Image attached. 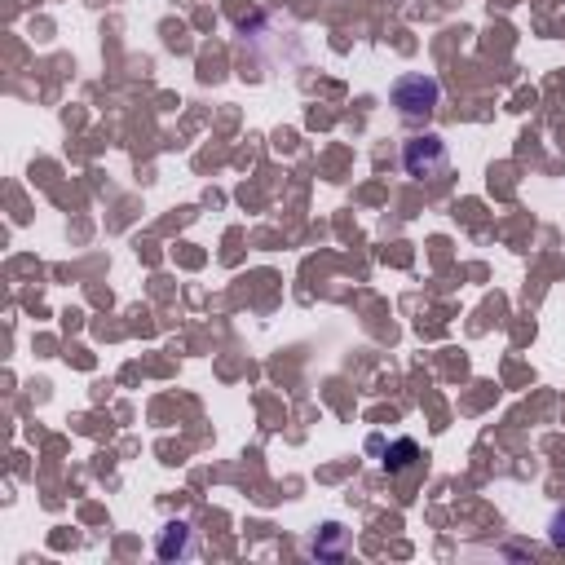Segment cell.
I'll list each match as a JSON object with an SVG mask.
<instances>
[{"instance_id":"1","label":"cell","mask_w":565,"mask_h":565,"mask_svg":"<svg viewBox=\"0 0 565 565\" xmlns=\"http://www.w3.org/2000/svg\"><path fill=\"white\" fill-rule=\"evenodd\" d=\"M389 102L398 106L402 120H429L437 111V102H442V84L433 76H424V71H415V76H398L389 89Z\"/></svg>"},{"instance_id":"6","label":"cell","mask_w":565,"mask_h":565,"mask_svg":"<svg viewBox=\"0 0 565 565\" xmlns=\"http://www.w3.org/2000/svg\"><path fill=\"white\" fill-rule=\"evenodd\" d=\"M548 539L557 543V548H565V508H557L552 513V526H548Z\"/></svg>"},{"instance_id":"5","label":"cell","mask_w":565,"mask_h":565,"mask_svg":"<svg viewBox=\"0 0 565 565\" xmlns=\"http://www.w3.org/2000/svg\"><path fill=\"white\" fill-rule=\"evenodd\" d=\"M415 460H420V446L411 442V437H398V442L385 451V468H389V477H398V473H407V468H415Z\"/></svg>"},{"instance_id":"3","label":"cell","mask_w":565,"mask_h":565,"mask_svg":"<svg viewBox=\"0 0 565 565\" xmlns=\"http://www.w3.org/2000/svg\"><path fill=\"white\" fill-rule=\"evenodd\" d=\"M155 552L164 561H173V557H195V539H190V526L186 521H168L164 530H159V539H155Z\"/></svg>"},{"instance_id":"2","label":"cell","mask_w":565,"mask_h":565,"mask_svg":"<svg viewBox=\"0 0 565 565\" xmlns=\"http://www.w3.org/2000/svg\"><path fill=\"white\" fill-rule=\"evenodd\" d=\"M446 164H451V155H446V142L437 133H424V137H411L407 146H402V168H407V177H437L446 173Z\"/></svg>"},{"instance_id":"4","label":"cell","mask_w":565,"mask_h":565,"mask_svg":"<svg viewBox=\"0 0 565 565\" xmlns=\"http://www.w3.org/2000/svg\"><path fill=\"white\" fill-rule=\"evenodd\" d=\"M345 548H349V530H345V526H336V521H327V526L318 530V539L309 543V552H314L318 561H336V557H345Z\"/></svg>"}]
</instances>
